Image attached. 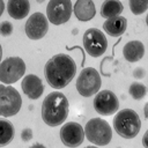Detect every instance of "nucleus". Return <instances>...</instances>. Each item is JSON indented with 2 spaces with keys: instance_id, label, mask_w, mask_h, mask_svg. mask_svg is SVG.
Returning a JSON list of instances; mask_svg holds the SVG:
<instances>
[{
  "instance_id": "nucleus-17",
  "label": "nucleus",
  "mask_w": 148,
  "mask_h": 148,
  "mask_svg": "<svg viewBox=\"0 0 148 148\" xmlns=\"http://www.w3.org/2000/svg\"><path fill=\"white\" fill-rule=\"evenodd\" d=\"M7 12L10 17L15 20H22L28 16L30 12L29 0H8Z\"/></svg>"
},
{
  "instance_id": "nucleus-11",
  "label": "nucleus",
  "mask_w": 148,
  "mask_h": 148,
  "mask_svg": "<svg viewBox=\"0 0 148 148\" xmlns=\"http://www.w3.org/2000/svg\"><path fill=\"white\" fill-rule=\"evenodd\" d=\"M47 30H49V20L40 12H36L31 14L28 17L24 25L25 35L28 36V38L32 40L42 39L46 35Z\"/></svg>"
},
{
  "instance_id": "nucleus-31",
  "label": "nucleus",
  "mask_w": 148,
  "mask_h": 148,
  "mask_svg": "<svg viewBox=\"0 0 148 148\" xmlns=\"http://www.w3.org/2000/svg\"><path fill=\"white\" fill-rule=\"evenodd\" d=\"M44 1H45V0H37V2H38V3H43Z\"/></svg>"
},
{
  "instance_id": "nucleus-8",
  "label": "nucleus",
  "mask_w": 148,
  "mask_h": 148,
  "mask_svg": "<svg viewBox=\"0 0 148 148\" xmlns=\"http://www.w3.org/2000/svg\"><path fill=\"white\" fill-rule=\"evenodd\" d=\"M82 43L86 52L92 58L101 57L108 47V40L105 35L96 28H89L84 31Z\"/></svg>"
},
{
  "instance_id": "nucleus-22",
  "label": "nucleus",
  "mask_w": 148,
  "mask_h": 148,
  "mask_svg": "<svg viewBox=\"0 0 148 148\" xmlns=\"http://www.w3.org/2000/svg\"><path fill=\"white\" fill-rule=\"evenodd\" d=\"M13 34V24L9 21H2L0 23V35L3 37H8Z\"/></svg>"
},
{
  "instance_id": "nucleus-2",
  "label": "nucleus",
  "mask_w": 148,
  "mask_h": 148,
  "mask_svg": "<svg viewBox=\"0 0 148 148\" xmlns=\"http://www.w3.org/2000/svg\"><path fill=\"white\" fill-rule=\"evenodd\" d=\"M68 110L69 103L65 94L52 91L42 103V119L50 127L59 126L67 119Z\"/></svg>"
},
{
  "instance_id": "nucleus-6",
  "label": "nucleus",
  "mask_w": 148,
  "mask_h": 148,
  "mask_svg": "<svg viewBox=\"0 0 148 148\" xmlns=\"http://www.w3.org/2000/svg\"><path fill=\"white\" fill-rule=\"evenodd\" d=\"M102 80L99 73L94 67L82 68L76 79V90L83 97H90L101 89Z\"/></svg>"
},
{
  "instance_id": "nucleus-21",
  "label": "nucleus",
  "mask_w": 148,
  "mask_h": 148,
  "mask_svg": "<svg viewBox=\"0 0 148 148\" xmlns=\"http://www.w3.org/2000/svg\"><path fill=\"white\" fill-rule=\"evenodd\" d=\"M128 5L134 15H141L148 9V0H128Z\"/></svg>"
},
{
  "instance_id": "nucleus-19",
  "label": "nucleus",
  "mask_w": 148,
  "mask_h": 148,
  "mask_svg": "<svg viewBox=\"0 0 148 148\" xmlns=\"http://www.w3.org/2000/svg\"><path fill=\"white\" fill-rule=\"evenodd\" d=\"M15 135V128L13 124L6 119L0 118V146L9 143Z\"/></svg>"
},
{
  "instance_id": "nucleus-20",
  "label": "nucleus",
  "mask_w": 148,
  "mask_h": 148,
  "mask_svg": "<svg viewBox=\"0 0 148 148\" xmlns=\"http://www.w3.org/2000/svg\"><path fill=\"white\" fill-rule=\"evenodd\" d=\"M128 94L131 95V97L133 99L140 101L146 96L147 87L141 82H133V83H131V86L128 88Z\"/></svg>"
},
{
  "instance_id": "nucleus-4",
  "label": "nucleus",
  "mask_w": 148,
  "mask_h": 148,
  "mask_svg": "<svg viewBox=\"0 0 148 148\" xmlns=\"http://www.w3.org/2000/svg\"><path fill=\"white\" fill-rule=\"evenodd\" d=\"M84 136L96 146H106L112 139V130L106 120L91 118L84 126Z\"/></svg>"
},
{
  "instance_id": "nucleus-18",
  "label": "nucleus",
  "mask_w": 148,
  "mask_h": 148,
  "mask_svg": "<svg viewBox=\"0 0 148 148\" xmlns=\"http://www.w3.org/2000/svg\"><path fill=\"white\" fill-rule=\"evenodd\" d=\"M124 10V6L119 0H105L101 6V15L104 18L120 15Z\"/></svg>"
},
{
  "instance_id": "nucleus-3",
  "label": "nucleus",
  "mask_w": 148,
  "mask_h": 148,
  "mask_svg": "<svg viewBox=\"0 0 148 148\" xmlns=\"http://www.w3.org/2000/svg\"><path fill=\"white\" fill-rule=\"evenodd\" d=\"M113 128L118 135L124 139L135 138L141 130V120L139 114L132 109H123L117 111L113 118Z\"/></svg>"
},
{
  "instance_id": "nucleus-7",
  "label": "nucleus",
  "mask_w": 148,
  "mask_h": 148,
  "mask_svg": "<svg viewBox=\"0 0 148 148\" xmlns=\"http://www.w3.org/2000/svg\"><path fill=\"white\" fill-rule=\"evenodd\" d=\"M25 62L20 57H9L0 62V82L12 84L23 77Z\"/></svg>"
},
{
  "instance_id": "nucleus-12",
  "label": "nucleus",
  "mask_w": 148,
  "mask_h": 148,
  "mask_svg": "<svg viewBox=\"0 0 148 148\" xmlns=\"http://www.w3.org/2000/svg\"><path fill=\"white\" fill-rule=\"evenodd\" d=\"M60 140L66 147H79L83 143L84 130L79 123H65L60 128Z\"/></svg>"
},
{
  "instance_id": "nucleus-10",
  "label": "nucleus",
  "mask_w": 148,
  "mask_h": 148,
  "mask_svg": "<svg viewBox=\"0 0 148 148\" xmlns=\"http://www.w3.org/2000/svg\"><path fill=\"white\" fill-rule=\"evenodd\" d=\"M92 105L97 113L102 116H111L118 111L119 99L113 91L105 89L99 92H96Z\"/></svg>"
},
{
  "instance_id": "nucleus-27",
  "label": "nucleus",
  "mask_w": 148,
  "mask_h": 148,
  "mask_svg": "<svg viewBox=\"0 0 148 148\" xmlns=\"http://www.w3.org/2000/svg\"><path fill=\"white\" fill-rule=\"evenodd\" d=\"M143 113H145L146 119H148V102L145 104V108H143Z\"/></svg>"
},
{
  "instance_id": "nucleus-30",
  "label": "nucleus",
  "mask_w": 148,
  "mask_h": 148,
  "mask_svg": "<svg viewBox=\"0 0 148 148\" xmlns=\"http://www.w3.org/2000/svg\"><path fill=\"white\" fill-rule=\"evenodd\" d=\"M146 24H147V27H148V14H147V16H146Z\"/></svg>"
},
{
  "instance_id": "nucleus-5",
  "label": "nucleus",
  "mask_w": 148,
  "mask_h": 148,
  "mask_svg": "<svg viewBox=\"0 0 148 148\" xmlns=\"http://www.w3.org/2000/svg\"><path fill=\"white\" fill-rule=\"evenodd\" d=\"M22 97L12 86L0 84V117H13L21 110Z\"/></svg>"
},
{
  "instance_id": "nucleus-23",
  "label": "nucleus",
  "mask_w": 148,
  "mask_h": 148,
  "mask_svg": "<svg viewBox=\"0 0 148 148\" xmlns=\"http://www.w3.org/2000/svg\"><path fill=\"white\" fill-rule=\"evenodd\" d=\"M32 135H34V133H32V130H31V128H24V130L21 132V139H22V141H24V142L30 141V140L32 139Z\"/></svg>"
},
{
  "instance_id": "nucleus-25",
  "label": "nucleus",
  "mask_w": 148,
  "mask_h": 148,
  "mask_svg": "<svg viewBox=\"0 0 148 148\" xmlns=\"http://www.w3.org/2000/svg\"><path fill=\"white\" fill-rule=\"evenodd\" d=\"M142 145H143V147L148 148V130L145 132V134L142 136Z\"/></svg>"
},
{
  "instance_id": "nucleus-24",
  "label": "nucleus",
  "mask_w": 148,
  "mask_h": 148,
  "mask_svg": "<svg viewBox=\"0 0 148 148\" xmlns=\"http://www.w3.org/2000/svg\"><path fill=\"white\" fill-rule=\"evenodd\" d=\"M145 75H146V72H145V69L142 67H138V68H135L133 71V76L135 79H142Z\"/></svg>"
},
{
  "instance_id": "nucleus-9",
  "label": "nucleus",
  "mask_w": 148,
  "mask_h": 148,
  "mask_svg": "<svg viewBox=\"0 0 148 148\" xmlns=\"http://www.w3.org/2000/svg\"><path fill=\"white\" fill-rule=\"evenodd\" d=\"M73 5L71 0H50L46 7V16L49 22L54 25L66 23L72 15Z\"/></svg>"
},
{
  "instance_id": "nucleus-16",
  "label": "nucleus",
  "mask_w": 148,
  "mask_h": 148,
  "mask_svg": "<svg viewBox=\"0 0 148 148\" xmlns=\"http://www.w3.org/2000/svg\"><path fill=\"white\" fill-rule=\"evenodd\" d=\"M145 54V45L140 40H130L123 49V56L128 62H136Z\"/></svg>"
},
{
  "instance_id": "nucleus-1",
  "label": "nucleus",
  "mask_w": 148,
  "mask_h": 148,
  "mask_svg": "<svg viewBox=\"0 0 148 148\" xmlns=\"http://www.w3.org/2000/svg\"><path fill=\"white\" fill-rule=\"evenodd\" d=\"M76 74L75 61L65 53H58L51 57L44 66V75L53 89L65 88Z\"/></svg>"
},
{
  "instance_id": "nucleus-28",
  "label": "nucleus",
  "mask_w": 148,
  "mask_h": 148,
  "mask_svg": "<svg viewBox=\"0 0 148 148\" xmlns=\"http://www.w3.org/2000/svg\"><path fill=\"white\" fill-rule=\"evenodd\" d=\"M1 58H2V46L0 44V61H1Z\"/></svg>"
},
{
  "instance_id": "nucleus-26",
  "label": "nucleus",
  "mask_w": 148,
  "mask_h": 148,
  "mask_svg": "<svg viewBox=\"0 0 148 148\" xmlns=\"http://www.w3.org/2000/svg\"><path fill=\"white\" fill-rule=\"evenodd\" d=\"M3 10H5V2H3V0H0V17H1Z\"/></svg>"
},
{
  "instance_id": "nucleus-14",
  "label": "nucleus",
  "mask_w": 148,
  "mask_h": 148,
  "mask_svg": "<svg viewBox=\"0 0 148 148\" xmlns=\"http://www.w3.org/2000/svg\"><path fill=\"white\" fill-rule=\"evenodd\" d=\"M74 15L81 22H88L96 15V7L92 0H76L73 8Z\"/></svg>"
},
{
  "instance_id": "nucleus-13",
  "label": "nucleus",
  "mask_w": 148,
  "mask_h": 148,
  "mask_svg": "<svg viewBox=\"0 0 148 148\" xmlns=\"http://www.w3.org/2000/svg\"><path fill=\"white\" fill-rule=\"evenodd\" d=\"M22 91L30 99H37L42 96L44 91V84L39 76L35 74H28L23 77L21 82Z\"/></svg>"
},
{
  "instance_id": "nucleus-15",
  "label": "nucleus",
  "mask_w": 148,
  "mask_h": 148,
  "mask_svg": "<svg viewBox=\"0 0 148 148\" xmlns=\"http://www.w3.org/2000/svg\"><path fill=\"white\" fill-rule=\"evenodd\" d=\"M127 28V20L126 17L121 15H117L113 17L106 18V21L103 23V29L104 31L112 36V37H119L121 36Z\"/></svg>"
},
{
  "instance_id": "nucleus-29",
  "label": "nucleus",
  "mask_w": 148,
  "mask_h": 148,
  "mask_svg": "<svg viewBox=\"0 0 148 148\" xmlns=\"http://www.w3.org/2000/svg\"><path fill=\"white\" fill-rule=\"evenodd\" d=\"M32 146H34V147H44V146H43V145H40V143H34Z\"/></svg>"
}]
</instances>
